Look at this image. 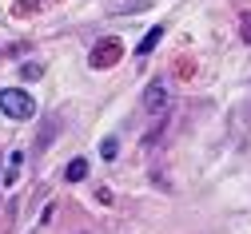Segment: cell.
<instances>
[{
    "label": "cell",
    "mask_w": 251,
    "mask_h": 234,
    "mask_svg": "<svg viewBox=\"0 0 251 234\" xmlns=\"http://www.w3.org/2000/svg\"><path fill=\"white\" fill-rule=\"evenodd\" d=\"M0 111L8 119H32L36 115V99L28 91H20V87H4L0 91Z\"/></svg>",
    "instance_id": "6da1fadb"
},
{
    "label": "cell",
    "mask_w": 251,
    "mask_h": 234,
    "mask_svg": "<svg viewBox=\"0 0 251 234\" xmlns=\"http://www.w3.org/2000/svg\"><path fill=\"white\" fill-rule=\"evenodd\" d=\"M120 56H124V44H120L116 36H104V40H96V44H92L88 64H92L96 72H104V68H112V64H120Z\"/></svg>",
    "instance_id": "7a4b0ae2"
},
{
    "label": "cell",
    "mask_w": 251,
    "mask_h": 234,
    "mask_svg": "<svg viewBox=\"0 0 251 234\" xmlns=\"http://www.w3.org/2000/svg\"><path fill=\"white\" fill-rule=\"evenodd\" d=\"M144 107H148V115H151V119H164V115H168V107H172V87H168L164 80H151V84H148V91H144Z\"/></svg>",
    "instance_id": "3957f363"
},
{
    "label": "cell",
    "mask_w": 251,
    "mask_h": 234,
    "mask_svg": "<svg viewBox=\"0 0 251 234\" xmlns=\"http://www.w3.org/2000/svg\"><path fill=\"white\" fill-rule=\"evenodd\" d=\"M20 167H24V151H12L8 163H4V175H0V183H4V187H16V183H20Z\"/></svg>",
    "instance_id": "277c9868"
},
{
    "label": "cell",
    "mask_w": 251,
    "mask_h": 234,
    "mask_svg": "<svg viewBox=\"0 0 251 234\" xmlns=\"http://www.w3.org/2000/svg\"><path fill=\"white\" fill-rule=\"evenodd\" d=\"M20 76H24L28 84H36V80H44V64H40V60H28V64H20Z\"/></svg>",
    "instance_id": "5b68a950"
},
{
    "label": "cell",
    "mask_w": 251,
    "mask_h": 234,
    "mask_svg": "<svg viewBox=\"0 0 251 234\" xmlns=\"http://www.w3.org/2000/svg\"><path fill=\"white\" fill-rule=\"evenodd\" d=\"M84 175H88V159H72L68 171H64V179H68V183H80Z\"/></svg>",
    "instance_id": "8992f818"
},
{
    "label": "cell",
    "mask_w": 251,
    "mask_h": 234,
    "mask_svg": "<svg viewBox=\"0 0 251 234\" xmlns=\"http://www.w3.org/2000/svg\"><path fill=\"white\" fill-rule=\"evenodd\" d=\"M36 8H40V0H16V4H12V16H16V20L36 16Z\"/></svg>",
    "instance_id": "52a82bcc"
},
{
    "label": "cell",
    "mask_w": 251,
    "mask_h": 234,
    "mask_svg": "<svg viewBox=\"0 0 251 234\" xmlns=\"http://www.w3.org/2000/svg\"><path fill=\"white\" fill-rule=\"evenodd\" d=\"M160 36H164V28H151V32H148V36H144V40L136 44V52H140V56H148V52H151L155 44H160Z\"/></svg>",
    "instance_id": "ba28073f"
},
{
    "label": "cell",
    "mask_w": 251,
    "mask_h": 234,
    "mask_svg": "<svg viewBox=\"0 0 251 234\" xmlns=\"http://www.w3.org/2000/svg\"><path fill=\"white\" fill-rule=\"evenodd\" d=\"M239 36H243V44H251V12L239 16Z\"/></svg>",
    "instance_id": "9c48e42d"
},
{
    "label": "cell",
    "mask_w": 251,
    "mask_h": 234,
    "mask_svg": "<svg viewBox=\"0 0 251 234\" xmlns=\"http://www.w3.org/2000/svg\"><path fill=\"white\" fill-rule=\"evenodd\" d=\"M116 151H120L116 139H104V143H100V155H104V159H116Z\"/></svg>",
    "instance_id": "30bf717a"
},
{
    "label": "cell",
    "mask_w": 251,
    "mask_h": 234,
    "mask_svg": "<svg viewBox=\"0 0 251 234\" xmlns=\"http://www.w3.org/2000/svg\"><path fill=\"white\" fill-rule=\"evenodd\" d=\"M192 68H196V64H192V60H176V72H179L183 80H187V76H192Z\"/></svg>",
    "instance_id": "8fae6325"
},
{
    "label": "cell",
    "mask_w": 251,
    "mask_h": 234,
    "mask_svg": "<svg viewBox=\"0 0 251 234\" xmlns=\"http://www.w3.org/2000/svg\"><path fill=\"white\" fill-rule=\"evenodd\" d=\"M4 56H12V52H8V48H0V60H4Z\"/></svg>",
    "instance_id": "7c38bea8"
}]
</instances>
